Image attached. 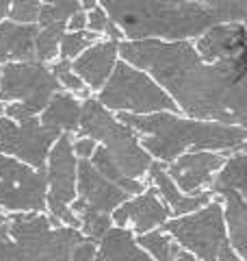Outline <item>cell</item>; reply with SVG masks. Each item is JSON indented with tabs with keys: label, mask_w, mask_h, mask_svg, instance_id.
Returning <instances> with one entry per match:
<instances>
[{
	"label": "cell",
	"mask_w": 247,
	"mask_h": 261,
	"mask_svg": "<svg viewBox=\"0 0 247 261\" xmlns=\"http://www.w3.org/2000/svg\"><path fill=\"white\" fill-rule=\"evenodd\" d=\"M121 124L133 128L141 148L152 161L167 166L184 152L208 150L234 154L245 150L247 130L243 126H228L219 122L191 120L180 113H152V116H128L117 113Z\"/></svg>",
	"instance_id": "obj_3"
},
{
	"label": "cell",
	"mask_w": 247,
	"mask_h": 261,
	"mask_svg": "<svg viewBox=\"0 0 247 261\" xmlns=\"http://www.w3.org/2000/svg\"><path fill=\"white\" fill-rule=\"evenodd\" d=\"M163 231L195 261H243L228 242L224 207L219 198L182 218H171L163 224Z\"/></svg>",
	"instance_id": "obj_6"
},
{
	"label": "cell",
	"mask_w": 247,
	"mask_h": 261,
	"mask_svg": "<svg viewBox=\"0 0 247 261\" xmlns=\"http://www.w3.org/2000/svg\"><path fill=\"white\" fill-rule=\"evenodd\" d=\"M98 42V37L89 31H78V33H63L61 42H59V59L74 61L87 50L91 44Z\"/></svg>",
	"instance_id": "obj_28"
},
{
	"label": "cell",
	"mask_w": 247,
	"mask_h": 261,
	"mask_svg": "<svg viewBox=\"0 0 247 261\" xmlns=\"http://www.w3.org/2000/svg\"><path fill=\"white\" fill-rule=\"evenodd\" d=\"M7 216H9V214H7V211H3V209H0V224H5V222H7Z\"/></svg>",
	"instance_id": "obj_35"
},
{
	"label": "cell",
	"mask_w": 247,
	"mask_h": 261,
	"mask_svg": "<svg viewBox=\"0 0 247 261\" xmlns=\"http://www.w3.org/2000/svg\"><path fill=\"white\" fill-rule=\"evenodd\" d=\"M106 15L123 42H195L215 24H245V0H106Z\"/></svg>",
	"instance_id": "obj_2"
},
{
	"label": "cell",
	"mask_w": 247,
	"mask_h": 261,
	"mask_svg": "<svg viewBox=\"0 0 247 261\" xmlns=\"http://www.w3.org/2000/svg\"><path fill=\"white\" fill-rule=\"evenodd\" d=\"M76 200L85 202L89 209L100 211V214L111 216L121 202L128 200L115 183L106 181V178L98 172L89 161H78L76 168Z\"/></svg>",
	"instance_id": "obj_15"
},
{
	"label": "cell",
	"mask_w": 247,
	"mask_h": 261,
	"mask_svg": "<svg viewBox=\"0 0 247 261\" xmlns=\"http://www.w3.org/2000/svg\"><path fill=\"white\" fill-rule=\"evenodd\" d=\"M245 24H215L193 42L195 53L208 65L247 68Z\"/></svg>",
	"instance_id": "obj_12"
},
{
	"label": "cell",
	"mask_w": 247,
	"mask_h": 261,
	"mask_svg": "<svg viewBox=\"0 0 247 261\" xmlns=\"http://www.w3.org/2000/svg\"><path fill=\"white\" fill-rule=\"evenodd\" d=\"M0 81H3V68H0Z\"/></svg>",
	"instance_id": "obj_37"
},
{
	"label": "cell",
	"mask_w": 247,
	"mask_h": 261,
	"mask_svg": "<svg viewBox=\"0 0 247 261\" xmlns=\"http://www.w3.org/2000/svg\"><path fill=\"white\" fill-rule=\"evenodd\" d=\"M96 250H98V244L89 240H80L72 250V261H94Z\"/></svg>",
	"instance_id": "obj_31"
},
{
	"label": "cell",
	"mask_w": 247,
	"mask_h": 261,
	"mask_svg": "<svg viewBox=\"0 0 247 261\" xmlns=\"http://www.w3.org/2000/svg\"><path fill=\"white\" fill-rule=\"evenodd\" d=\"M65 29L59 27H48V29H37L35 35V61L48 63L59 59V42L63 37Z\"/></svg>",
	"instance_id": "obj_26"
},
{
	"label": "cell",
	"mask_w": 247,
	"mask_h": 261,
	"mask_svg": "<svg viewBox=\"0 0 247 261\" xmlns=\"http://www.w3.org/2000/svg\"><path fill=\"white\" fill-rule=\"evenodd\" d=\"M87 31L94 33L98 39H111V42H123L121 31L115 27V22L106 15V11L98 3L91 11L87 13Z\"/></svg>",
	"instance_id": "obj_27"
},
{
	"label": "cell",
	"mask_w": 247,
	"mask_h": 261,
	"mask_svg": "<svg viewBox=\"0 0 247 261\" xmlns=\"http://www.w3.org/2000/svg\"><path fill=\"white\" fill-rule=\"evenodd\" d=\"M3 111H5V105H3V102H0V116H3Z\"/></svg>",
	"instance_id": "obj_36"
},
{
	"label": "cell",
	"mask_w": 247,
	"mask_h": 261,
	"mask_svg": "<svg viewBox=\"0 0 247 261\" xmlns=\"http://www.w3.org/2000/svg\"><path fill=\"white\" fill-rule=\"evenodd\" d=\"M96 100L111 113L152 116V113H178L176 105L145 72L126 61H117L113 74L96 94Z\"/></svg>",
	"instance_id": "obj_7"
},
{
	"label": "cell",
	"mask_w": 247,
	"mask_h": 261,
	"mask_svg": "<svg viewBox=\"0 0 247 261\" xmlns=\"http://www.w3.org/2000/svg\"><path fill=\"white\" fill-rule=\"evenodd\" d=\"M50 72L54 74L56 83L61 85V89L65 94H72L74 98H78V100H87V98H91L94 94L89 92V89L82 85V81L74 74L72 70V61H65V59H56L50 63Z\"/></svg>",
	"instance_id": "obj_24"
},
{
	"label": "cell",
	"mask_w": 247,
	"mask_h": 261,
	"mask_svg": "<svg viewBox=\"0 0 247 261\" xmlns=\"http://www.w3.org/2000/svg\"><path fill=\"white\" fill-rule=\"evenodd\" d=\"M63 92L56 83L50 65L41 61H22V63H7L3 65V81H0V102H20L33 116L46 109L54 94Z\"/></svg>",
	"instance_id": "obj_9"
},
{
	"label": "cell",
	"mask_w": 247,
	"mask_h": 261,
	"mask_svg": "<svg viewBox=\"0 0 247 261\" xmlns=\"http://www.w3.org/2000/svg\"><path fill=\"white\" fill-rule=\"evenodd\" d=\"M228 154L224 152H208V150H195L184 152L178 159L165 166V172L171 178V183L182 194L195 196L202 192H208L212 178L224 166Z\"/></svg>",
	"instance_id": "obj_13"
},
{
	"label": "cell",
	"mask_w": 247,
	"mask_h": 261,
	"mask_svg": "<svg viewBox=\"0 0 247 261\" xmlns=\"http://www.w3.org/2000/svg\"><path fill=\"white\" fill-rule=\"evenodd\" d=\"M117 61H119V42L98 39L78 59L72 61V70L89 92L98 94L104 87L106 81H109V76L113 74Z\"/></svg>",
	"instance_id": "obj_16"
},
{
	"label": "cell",
	"mask_w": 247,
	"mask_h": 261,
	"mask_svg": "<svg viewBox=\"0 0 247 261\" xmlns=\"http://www.w3.org/2000/svg\"><path fill=\"white\" fill-rule=\"evenodd\" d=\"M80 122V100L72 94L59 92L50 98L46 109L39 113V124L59 135L76 137Z\"/></svg>",
	"instance_id": "obj_19"
},
{
	"label": "cell",
	"mask_w": 247,
	"mask_h": 261,
	"mask_svg": "<svg viewBox=\"0 0 247 261\" xmlns=\"http://www.w3.org/2000/svg\"><path fill=\"white\" fill-rule=\"evenodd\" d=\"M221 207H224V222H226V233L228 242L232 250L245 261V248H247V205L245 196L230 192L221 196Z\"/></svg>",
	"instance_id": "obj_21"
},
{
	"label": "cell",
	"mask_w": 247,
	"mask_h": 261,
	"mask_svg": "<svg viewBox=\"0 0 247 261\" xmlns=\"http://www.w3.org/2000/svg\"><path fill=\"white\" fill-rule=\"evenodd\" d=\"M145 185H152L156 190L159 198L171 211V218L189 216V214L202 209L204 205H208V202L212 200V196L208 192H202V194H195V196L182 194L174 183H171V178L167 176V172H165V166H163V163H159V161H152V166L147 168Z\"/></svg>",
	"instance_id": "obj_17"
},
{
	"label": "cell",
	"mask_w": 247,
	"mask_h": 261,
	"mask_svg": "<svg viewBox=\"0 0 247 261\" xmlns=\"http://www.w3.org/2000/svg\"><path fill=\"white\" fill-rule=\"evenodd\" d=\"M94 261H152L137 246L135 235L130 228H117L113 226L104 238L98 242L96 259Z\"/></svg>",
	"instance_id": "obj_20"
},
{
	"label": "cell",
	"mask_w": 247,
	"mask_h": 261,
	"mask_svg": "<svg viewBox=\"0 0 247 261\" xmlns=\"http://www.w3.org/2000/svg\"><path fill=\"white\" fill-rule=\"evenodd\" d=\"M39 9H41L39 0H15L9 7L7 20L13 24H20V27H37Z\"/></svg>",
	"instance_id": "obj_29"
},
{
	"label": "cell",
	"mask_w": 247,
	"mask_h": 261,
	"mask_svg": "<svg viewBox=\"0 0 247 261\" xmlns=\"http://www.w3.org/2000/svg\"><path fill=\"white\" fill-rule=\"evenodd\" d=\"M113 226L117 228H130L133 235H143L156 231V228H163V224L171 220V211L167 209V205L159 198V194L152 185H147L143 194L133 196L126 202H121L111 214Z\"/></svg>",
	"instance_id": "obj_14"
},
{
	"label": "cell",
	"mask_w": 247,
	"mask_h": 261,
	"mask_svg": "<svg viewBox=\"0 0 247 261\" xmlns=\"http://www.w3.org/2000/svg\"><path fill=\"white\" fill-rule=\"evenodd\" d=\"M0 209L7 214H46V174L0 154Z\"/></svg>",
	"instance_id": "obj_10"
},
{
	"label": "cell",
	"mask_w": 247,
	"mask_h": 261,
	"mask_svg": "<svg viewBox=\"0 0 247 261\" xmlns=\"http://www.w3.org/2000/svg\"><path fill=\"white\" fill-rule=\"evenodd\" d=\"M174 261H195V257H193V255H189L187 250L180 248V250H178V255L174 257Z\"/></svg>",
	"instance_id": "obj_34"
},
{
	"label": "cell",
	"mask_w": 247,
	"mask_h": 261,
	"mask_svg": "<svg viewBox=\"0 0 247 261\" xmlns=\"http://www.w3.org/2000/svg\"><path fill=\"white\" fill-rule=\"evenodd\" d=\"M9 240L0 242V261H72L85 240L76 228L52 226L48 214H9Z\"/></svg>",
	"instance_id": "obj_4"
},
{
	"label": "cell",
	"mask_w": 247,
	"mask_h": 261,
	"mask_svg": "<svg viewBox=\"0 0 247 261\" xmlns=\"http://www.w3.org/2000/svg\"><path fill=\"white\" fill-rule=\"evenodd\" d=\"M119 59L145 72L180 116L245 128L247 68L204 63L193 42H119Z\"/></svg>",
	"instance_id": "obj_1"
},
{
	"label": "cell",
	"mask_w": 247,
	"mask_h": 261,
	"mask_svg": "<svg viewBox=\"0 0 247 261\" xmlns=\"http://www.w3.org/2000/svg\"><path fill=\"white\" fill-rule=\"evenodd\" d=\"M76 135L89 137L98 146H102L126 178L143 181L147 168L152 166V157L141 148L135 130L121 124L115 113L106 111L96 100V96L80 102V122Z\"/></svg>",
	"instance_id": "obj_5"
},
{
	"label": "cell",
	"mask_w": 247,
	"mask_h": 261,
	"mask_svg": "<svg viewBox=\"0 0 247 261\" xmlns=\"http://www.w3.org/2000/svg\"><path fill=\"white\" fill-rule=\"evenodd\" d=\"M9 7H11L9 0H0V22L7 20V15H9Z\"/></svg>",
	"instance_id": "obj_33"
},
{
	"label": "cell",
	"mask_w": 247,
	"mask_h": 261,
	"mask_svg": "<svg viewBox=\"0 0 247 261\" xmlns=\"http://www.w3.org/2000/svg\"><path fill=\"white\" fill-rule=\"evenodd\" d=\"M35 35L37 27H20L9 20L0 22V68L35 59Z\"/></svg>",
	"instance_id": "obj_18"
},
{
	"label": "cell",
	"mask_w": 247,
	"mask_h": 261,
	"mask_svg": "<svg viewBox=\"0 0 247 261\" xmlns=\"http://www.w3.org/2000/svg\"><path fill=\"white\" fill-rule=\"evenodd\" d=\"M56 140H59V133L44 128L39 124V118L18 124L0 116V154L5 157L22 161L35 170H44Z\"/></svg>",
	"instance_id": "obj_11"
},
{
	"label": "cell",
	"mask_w": 247,
	"mask_h": 261,
	"mask_svg": "<svg viewBox=\"0 0 247 261\" xmlns=\"http://www.w3.org/2000/svg\"><path fill=\"white\" fill-rule=\"evenodd\" d=\"M135 242L143 252H147V257H150L152 261H174V257L180 250V246L163 231V228L137 235Z\"/></svg>",
	"instance_id": "obj_23"
},
{
	"label": "cell",
	"mask_w": 247,
	"mask_h": 261,
	"mask_svg": "<svg viewBox=\"0 0 247 261\" xmlns=\"http://www.w3.org/2000/svg\"><path fill=\"white\" fill-rule=\"evenodd\" d=\"M65 31L68 33H78V31H87V13L78 9L76 13L72 15V18L68 20V24H65Z\"/></svg>",
	"instance_id": "obj_32"
},
{
	"label": "cell",
	"mask_w": 247,
	"mask_h": 261,
	"mask_svg": "<svg viewBox=\"0 0 247 261\" xmlns=\"http://www.w3.org/2000/svg\"><path fill=\"white\" fill-rule=\"evenodd\" d=\"M96 142L94 140H89V137H72V152H74V157H76L78 161H89L91 159V154L96 150Z\"/></svg>",
	"instance_id": "obj_30"
},
{
	"label": "cell",
	"mask_w": 247,
	"mask_h": 261,
	"mask_svg": "<svg viewBox=\"0 0 247 261\" xmlns=\"http://www.w3.org/2000/svg\"><path fill=\"white\" fill-rule=\"evenodd\" d=\"M78 9H80V3H72V0H65V3H41L37 29H48V27L65 29L68 20Z\"/></svg>",
	"instance_id": "obj_25"
},
{
	"label": "cell",
	"mask_w": 247,
	"mask_h": 261,
	"mask_svg": "<svg viewBox=\"0 0 247 261\" xmlns=\"http://www.w3.org/2000/svg\"><path fill=\"white\" fill-rule=\"evenodd\" d=\"M76 168L78 159L72 152V137L59 135V140L50 148L44 168L46 214L61 226H70L78 231V220L70 211V205L76 200Z\"/></svg>",
	"instance_id": "obj_8"
},
{
	"label": "cell",
	"mask_w": 247,
	"mask_h": 261,
	"mask_svg": "<svg viewBox=\"0 0 247 261\" xmlns=\"http://www.w3.org/2000/svg\"><path fill=\"white\" fill-rule=\"evenodd\" d=\"M230 192L245 196V150L230 154L208 187V194L212 198H221Z\"/></svg>",
	"instance_id": "obj_22"
}]
</instances>
